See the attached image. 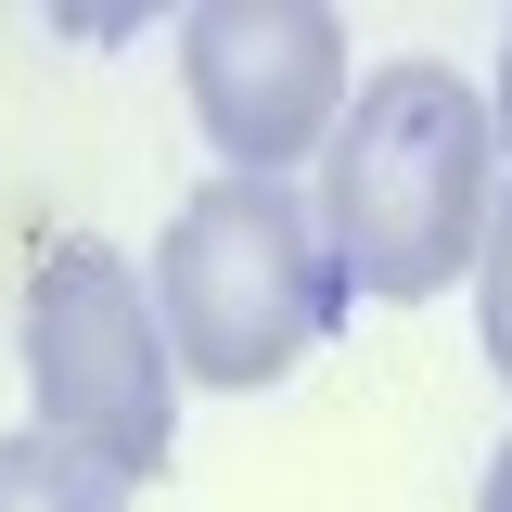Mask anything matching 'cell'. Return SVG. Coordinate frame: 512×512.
Listing matches in <instances>:
<instances>
[{"mask_svg": "<svg viewBox=\"0 0 512 512\" xmlns=\"http://www.w3.org/2000/svg\"><path fill=\"white\" fill-rule=\"evenodd\" d=\"M487 180H500V141L461 64H372L320 141V244L346 269V295H384V308L448 295L500 218Z\"/></svg>", "mask_w": 512, "mask_h": 512, "instance_id": "obj_1", "label": "cell"}, {"mask_svg": "<svg viewBox=\"0 0 512 512\" xmlns=\"http://www.w3.org/2000/svg\"><path fill=\"white\" fill-rule=\"evenodd\" d=\"M154 320H167L180 384H231V397L282 384L346 320V269L320 244V205H295L282 180H231L218 167L154 244Z\"/></svg>", "mask_w": 512, "mask_h": 512, "instance_id": "obj_2", "label": "cell"}, {"mask_svg": "<svg viewBox=\"0 0 512 512\" xmlns=\"http://www.w3.org/2000/svg\"><path fill=\"white\" fill-rule=\"evenodd\" d=\"M26 397H39V436L103 461L116 487L167 474L180 448V359H167V320L141 295V269L116 244H52L26 269Z\"/></svg>", "mask_w": 512, "mask_h": 512, "instance_id": "obj_3", "label": "cell"}, {"mask_svg": "<svg viewBox=\"0 0 512 512\" xmlns=\"http://www.w3.org/2000/svg\"><path fill=\"white\" fill-rule=\"evenodd\" d=\"M180 90L192 128L231 154V180H282L295 154L333 141L359 64H346V13L320 0H205L180 13Z\"/></svg>", "mask_w": 512, "mask_h": 512, "instance_id": "obj_4", "label": "cell"}, {"mask_svg": "<svg viewBox=\"0 0 512 512\" xmlns=\"http://www.w3.org/2000/svg\"><path fill=\"white\" fill-rule=\"evenodd\" d=\"M0 512H128V487L26 423V436H0Z\"/></svg>", "mask_w": 512, "mask_h": 512, "instance_id": "obj_5", "label": "cell"}, {"mask_svg": "<svg viewBox=\"0 0 512 512\" xmlns=\"http://www.w3.org/2000/svg\"><path fill=\"white\" fill-rule=\"evenodd\" d=\"M474 333H487V372L512 384V205L487 218V256H474Z\"/></svg>", "mask_w": 512, "mask_h": 512, "instance_id": "obj_6", "label": "cell"}, {"mask_svg": "<svg viewBox=\"0 0 512 512\" xmlns=\"http://www.w3.org/2000/svg\"><path fill=\"white\" fill-rule=\"evenodd\" d=\"M487 141H500V167H512V39H500V103H487Z\"/></svg>", "mask_w": 512, "mask_h": 512, "instance_id": "obj_7", "label": "cell"}, {"mask_svg": "<svg viewBox=\"0 0 512 512\" xmlns=\"http://www.w3.org/2000/svg\"><path fill=\"white\" fill-rule=\"evenodd\" d=\"M474 512H512V436L487 448V500H474Z\"/></svg>", "mask_w": 512, "mask_h": 512, "instance_id": "obj_8", "label": "cell"}]
</instances>
